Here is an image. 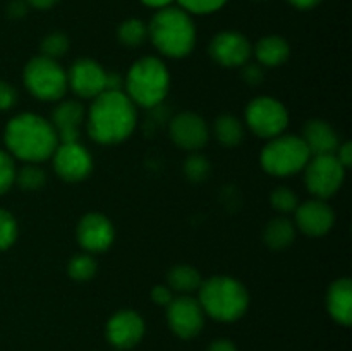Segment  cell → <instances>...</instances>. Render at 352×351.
<instances>
[{
  "instance_id": "42",
  "label": "cell",
  "mask_w": 352,
  "mask_h": 351,
  "mask_svg": "<svg viewBox=\"0 0 352 351\" xmlns=\"http://www.w3.org/2000/svg\"><path fill=\"white\" fill-rule=\"evenodd\" d=\"M143 3H146V6L150 7H157V9H164V7H168L170 6L174 0H141Z\"/></svg>"
},
{
  "instance_id": "4",
  "label": "cell",
  "mask_w": 352,
  "mask_h": 351,
  "mask_svg": "<svg viewBox=\"0 0 352 351\" xmlns=\"http://www.w3.org/2000/svg\"><path fill=\"white\" fill-rule=\"evenodd\" d=\"M199 305L203 312L219 322H236L250 306L246 286L229 275H215L199 286Z\"/></svg>"
},
{
  "instance_id": "18",
  "label": "cell",
  "mask_w": 352,
  "mask_h": 351,
  "mask_svg": "<svg viewBox=\"0 0 352 351\" xmlns=\"http://www.w3.org/2000/svg\"><path fill=\"white\" fill-rule=\"evenodd\" d=\"M86 120V110L76 100L60 102L52 112V126L57 133L58 143H72L79 140V127Z\"/></svg>"
},
{
  "instance_id": "25",
  "label": "cell",
  "mask_w": 352,
  "mask_h": 351,
  "mask_svg": "<svg viewBox=\"0 0 352 351\" xmlns=\"http://www.w3.org/2000/svg\"><path fill=\"white\" fill-rule=\"evenodd\" d=\"M117 38L126 47H140L148 38V26L141 19L131 17L120 24L119 30H117Z\"/></svg>"
},
{
  "instance_id": "10",
  "label": "cell",
  "mask_w": 352,
  "mask_h": 351,
  "mask_svg": "<svg viewBox=\"0 0 352 351\" xmlns=\"http://www.w3.org/2000/svg\"><path fill=\"white\" fill-rule=\"evenodd\" d=\"M167 322L175 336L181 339H192L205 326V312L198 299L182 295L167 305Z\"/></svg>"
},
{
  "instance_id": "40",
  "label": "cell",
  "mask_w": 352,
  "mask_h": 351,
  "mask_svg": "<svg viewBox=\"0 0 352 351\" xmlns=\"http://www.w3.org/2000/svg\"><path fill=\"white\" fill-rule=\"evenodd\" d=\"M28 6L36 7V9H50L54 7L58 0H26Z\"/></svg>"
},
{
  "instance_id": "17",
  "label": "cell",
  "mask_w": 352,
  "mask_h": 351,
  "mask_svg": "<svg viewBox=\"0 0 352 351\" xmlns=\"http://www.w3.org/2000/svg\"><path fill=\"white\" fill-rule=\"evenodd\" d=\"M107 339L119 350H129L136 346L144 336V320L134 310H120L113 313L105 327Z\"/></svg>"
},
{
  "instance_id": "23",
  "label": "cell",
  "mask_w": 352,
  "mask_h": 351,
  "mask_svg": "<svg viewBox=\"0 0 352 351\" xmlns=\"http://www.w3.org/2000/svg\"><path fill=\"white\" fill-rule=\"evenodd\" d=\"M213 134L222 147L234 148L243 141L244 126L241 119H237L232 114H222L213 123Z\"/></svg>"
},
{
  "instance_id": "5",
  "label": "cell",
  "mask_w": 352,
  "mask_h": 351,
  "mask_svg": "<svg viewBox=\"0 0 352 351\" xmlns=\"http://www.w3.org/2000/svg\"><path fill=\"white\" fill-rule=\"evenodd\" d=\"M124 88L134 105L157 109L170 89V72L158 57H143L131 65L124 78Z\"/></svg>"
},
{
  "instance_id": "39",
  "label": "cell",
  "mask_w": 352,
  "mask_h": 351,
  "mask_svg": "<svg viewBox=\"0 0 352 351\" xmlns=\"http://www.w3.org/2000/svg\"><path fill=\"white\" fill-rule=\"evenodd\" d=\"M28 12V2H23V0H16L9 6V16L10 17H23L26 16Z\"/></svg>"
},
{
  "instance_id": "8",
  "label": "cell",
  "mask_w": 352,
  "mask_h": 351,
  "mask_svg": "<svg viewBox=\"0 0 352 351\" xmlns=\"http://www.w3.org/2000/svg\"><path fill=\"white\" fill-rule=\"evenodd\" d=\"M244 119L256 136L270 140L284 133L289 124V112L280 100L256 96L248 103Z\"/></svg>"
},
{
  "instance_id": "28",
  "label": "cell",
  "mask_w": 352,
  "mask_h": 351,
  "mask_svg": "<svg viewBox=\"0 0 352 351\" xmlns=\"http://www.w3.org/2000/svg\"><path fill=\"white\" fill-rule=\"evenodd\" d=\"M184 176L191 182H201L205 181L210 176L212 171V165H210L208 158L205 155L198 153V151H192L188 158L184 160Z\"/></svg>"
},
{
  "instance_id": "6",
  "label": "cell",
  "mask_w": 352,
  "mask_h": 351,
  "mask_svg": "<svg viewBox=\"0 0 352 351\" xmlns=\"http://www.w3.org/2000/svg\"><path fill=\"white\" fill-rule=\"evenodd\" d=\"M311 158L308 147L301 136L278 134L270 138L260 153V164L267 174L275 178H289L305 169Z\"/></svg>"
},
{
  "instance_id": "24",
  "label": "cell",
  "mask_w": 352,
  "mask_h": 351,
  "mask_svg": "<svg viewBox=\"0 0 352 351\" xmlns=\"http://www.w3.org/2000/svg\"><path fill=\"white\" fill-rule=\"evenodd\" d=\"M167 282H168L167 286L172 289V291L192 292V291H198L203 279L198 268L188 264H181V265H175V267H172L170 270H168Z\"/></svg>"
},
{
  "instance_id": "38",
  "label": "cell",
  "mask_w": 352,
  "mask_h": 351,
  "mask_svg": "<svg viewBox=\"0 0 352 351\" xmlns=\"http://www.w3.org/2000/svg\"><path fill=\"white\" fill-rule=\"evenodd\" d=\"M208 351H237L236 344L229 339H217L208 346Z\"/></svg>"
},
{
  "instance_id": "13",
  "label": "cell",
  "mask_w": 352,
  "mask_h": 351,
  "mask_svg": "<svg viewBox=\"0 0 352 351\" xmlns=\"http://www.w3.org/2000/svg\"><path fill=\"white\" fill-rule=\"evenodd\" d=\"M210 57L222 67H241L250 62L253 47L244 34L237 31H222L210 41Z\"/></svg>"
},
{
  "instance_id": "16",
  "label": "cell",
  "mask_w": 352,
  "mask_h": 351,
  "mask_svg": "<svg viewBox=\"0 0 352 351\" xmlns=\"http://www.w3.org/2000/svg\"><path fill=\"white\" fill-rule=\"evenodd\" d=\"M294 213L296 229H299L306 236H325L336 224V213L325 200H308V202L298 205Z\"/></svg>"
},
{
  "instance_id": "20",
  "label": "cell",
  "mask_w": 352,
  "mask_h": 351,
  "mask_svg": "<svg viewBox=\"0 0 352 351\" xmlns=\"http://www.w3.org/2000/svg\"><path fill=\"white\" fill-rule=\"evenodd\" d=\"M327 310L340 326L352 322V282L349 277H340L330 284L327 291Z\"/></svg>"
},
{
  "instance_id": "22",
  "label": "cell",
  "mask_w": 352,
  "mask_h": 351,
  "mask_svg": "<svg viewBox=\"0 0 352 351\" xmlns=\"http://www.w3.org/2000/svg\"><path fill=\"white\" fill-rule=\"evenodd\" d=\"M296 224L287 217H275L263 231V241L272 250H285L296 240Z\"/></svg>"
},
{
  "instance_id": "35",
  "label": "cell",
  "mask_w": 352,
  "mask_h": 351,
  "mask_svg": "<svg viewBox=\"0 0 352 351\" xmlns=\"http://www.w3.org/2000/svg\"><path fill=\"white\" fill-rule=\"evenodd\" d=\"M17 103V92L12 85L0 79V110L12 109Z\"/></svg>"
},
{
  "instance_id": "34",
  "label": "cell",
  "mask_w": 352,
  "mask_h": 351,
  "mask_svg": "<svg viewBox=\"0 0 352 351\" xmlns=\"http://www.w3.org/2000/svg\"><path fill=\"white\" fill-rule=\"evenodd\" d=\"M241 76H243L244 83L251 86H256L263 81L265 78V67L258 62H246L244 65H241Z\"/></svg>"
},
{
  "instance_id": "1",
  "label": "cell",
  "mask_w": 352,
  "mask_h": 351,
  "mask_svg": "<svg viewBox=\"0 0 352 351\" xmlns=\"http://www.w3.org/2000/svg\"><path fill=\"white\" fill-rule=\"evenodd\" d=\"M138 123L136 105L124 92H103L93 98L86 114L88 134L100 145H117L133 134Z\"/></svg>"
},
{
  "instance_id": "14",
  "label": "cell",
  "mask_w": 352,
  "mask_h": 351,
  "mask_svg": "<svg viewBox=\"0 0 352 351\" xmlns=\"http://www.w3.org/2000/svg\"><path fill=\"white\" fill-rule=\"evenodd\" d=\"M168 133L172 141L177 145L181 150L198 151L208 143L210 129L201 116L195 112H181L172 117L168 124Z\"/></svg>"
},
{
  "instance_id": "21",
  "label": "cell",
  "mask_w": 352,
  "mask_h": 351,
  "mask_svg": "<svg viewBox=\"0 0 352 351\" xmlns=\"http://www.w3.org/2000/svg\"><path fill=\"white\" fill-rule=\"evenodd\" d=\"M254 55H256L258 64H261L263 67H278L287 62L289 55H291V47L285 38L268 34L254 45Z\"/></svg>"
},
{
  "instance_id": "12",
  "label": "cell",
  "mask_w": 352,
  "mask_h": 351,
  "mask_svg": "<svg viewBox=\"0 0 352 351\" xmlns=\"http://www.w3.org/2000/svg\"><path fill=\"white\" fill-rule=\"evenodd\" d=\"M76 237L86 253H102L112 246L113 240H116V229L107 215L89 212L82 215L78 222Z\"/></svg>"
},
{
  "instance_id": "2",
  "label": "cell",
  "mask_w": 352,
  "mask_h": 351,
  "mask_svg": "<svg viewBox=\"0 0 352 351\" xmlns=\"http://www.w3.org/2000/svg\"><path fill=\"white\" fill-rule=\"evenodd\" d=\"M7 151L26 164H40L54 155L58 145L50 120L38 114L24 112L7 123L3 133Z\"/></svg>"
},
{
  "instance_id": "29",
  "label": "cell",
  "mask_w": 352,
  "mask_h": 351,
  "mask_svg": "<svg viewBox=\"0 0 352 351\" xmlns=\"http://www.w3.org/2000/svg\"><path fill=\"white\" fill-rule=\"evenodd\" d=\"M17 234H19L17 220L9 210L0 209V251L9 250L16 243Z\"/></svg>"
},
{
  "instance_id": "33",
  "label": "cell",
  "mask_w": 352,
  "mask_h": 351,
  "mask_svg": "<svg viewBox=\"0 0 352 351\" xmlns=\"http://www.w3.org/2000/svg\"><path fill=\"white\" fill-rule=\"evenodd\" d=\"M181 9L192 14H210L223 7L227 0H177Z\"/></svg>"
},
{
  "instance_id": "19",
  "label": "cell",
  "mask_w": 352,
  "mask_h": 351,
  "mask_svg": "<svg viewBox=\"0 0 352 351\" xmlns=\"http://www.w3.org/2000/svg\"><path fill=\"white\" fill-rule=\"evenodd\" d=\"M302 141L308 147L311 157L315 155H336L340 140L332 124L323 119H311L305 124Z\"/></svg>"
},
{
  "instance_id": "41",
  "label": "cell",
  "mask_w": 352,
  "mask_h": 351,
  "mask_svg": "<svg viewBox=\"0 0 352 351\" xmlns=\"http://www.w3.org/2000/svg\"><path fill=\"white\" fill-rule=\"evenodd\" d=\"M289 2L294 7H298V9H313V7L318 6L322 0H289Z\"/></svg>"
},
{
  "instance_id": "37",
  "label": "cell",
  "mask_w": 352,
  "mask_h": 351,
  "mask_svg": "<svg viewBox=\"0 0 352 351\" xmlns=\"http://www.w3.org/2000/svg\"><path fill=\"white\" fill-rule=\"evenodd\" d=\"M336 157L337 160L340 162V164L344 165V167H351L352 164V143L349 141H346V143H340V147L337 148L336 151Z\"/></svg>"
},
{
  "instance_id": "26",
  "label": "cell",
  "mask_w": 352,
  "mask_h": 351,
  "mask_svg": "<svg viewBox=\"0 0 352 351\" xmlns=\"http://www.w3.org/2000/svg\"><path fill=\"white\" fill-rule=\"evenodd\" d=\"M96 270H98V264L93 258L91 253H79L69 260L67 265V274L69 277L74 279V281L85 282L89 279L95 277Z\"/></svg>"
},
{
  "instance_id": "3",
  "label": "cell",
  "mask_w": 352,
  "mask_h": 351,
  "mask_svg": "<svg viewBox=\"0 0 352 351\" xmlns=\"http://www.w3.org/2000/svg\"><path fill=\"white\" fill-rule=\"evenodd\" d=\"M148 38L165 57L182 58L196 45V28L191 16L181 7H164L151 17Z\"/></svg>"
},
{
  "instance_id": "7",
  "label": "cell",
  "mask_w": 352,
  "mask_h": 351,
  "mask_svg": "<svg viewBox=\"0 0 352 351\" xmlns=\"http://www.w3.org/2000/svg\"><path fill=\"white\" fill-rule=\"evenodd\" d=\"M24 85L28 92L43 102H57L67 92V72L58 61L45 55L33 57L26 64L23 72Z\"/></svg>"
},
{
  "instance_id": "30",
  "label": "cell",
  "mask_w": 352,
  "mask_h": 351,
  "mask_svg": "<svg viewBox=\"0 0 352 351\" xmlns=\"http://www.w3.org/2000/svg\"><path fill=\"white\" fill-rule=\"evenodd\" d=\"M270 203L277 212L291 213L298 209L299 200L298 195L291 188H287V186H278L270 195Z\"/></svg>"
},
{
  "instance_id": "31",
  "label": "cell",
  "mask_w": 352,
  "mask_h": 351,
  "mask_svg": "<svg viewBox=\"0 0 352 351\" xmlns=\"http://www.w3.org/2000/svg\"><path fill=\"white\" fill-rule=\"evenodd\" d=\"M69 38L64 33H50L41 41V55L58 61L62 55L67 54Z\"/></svg>"
},
{
  "instance_id": "36",
  "label": "cell",
  "mask_w": 352,
  "mask_h": 351,
  "mask_svg": "<svg viewBox=\"0 0 352 351\" xmlns=\"http://www.w3.org/2000/svg\"><path fill=\"white\" fill-rule=\"evenodd\" d=\"M151 299H153V303H157V305L167 306L168 303L174 299V291H172L168 286L158 284L151 289Z\"/></svg>"
},
{
  "instance_id": "15",
  "label": "cell",
  "mask_w": 352,
  "mask_h": 351,
  "mask_svg": "<svg viewBox=\"0 0 352 351\" xmlns=\"http://www.w3.org/2000/svg\"><path fill=\"white\" fill-rule=\"evenodd\" d=\"M107 71L93 58H78L67 72V86L82 98H95L105 92Z\"/></svg>"
},
{
  "instance_id": "32",
  "label": "cell",
  "mask_w": 352,
  "mask_h": 351,
  "mask_svg": "<svg viewBox=\"0 0 352 351\" xmlns=\"http://www.w3.org/2000/svg\"><path fill=\"white\" fill-rule=\"evenodd\" d=\"M16 164L9 151L0 150V195L9 191L16 181Z\"/></svg>"
},
{
  "instance_id": "27",
  "label": "cell",
  "mask_w": 352,
  "mask_h": 351,
  "mask_svg": "<svg viewBox=\"0 0 352 351\" xmlns=\"http://www.w3.org/2000/svg\"><path fill=\"white\" fill-rule=\"evenodd\" d=\"M14 182L26 191H38L47 182V174L38 164H26L19 171H16V181Z\"/></svg>"
},
{
  "instance_id": "11",
  "label": "cell",
  "mask_w": 352,
  "mask_h": 351,
  "mask_svg": "<svg viewBox=\"0 0 352 351\" xmlns=\"http://www.w3.org/2000/svg\"><path fill=\"white\" fill-rule=\"evenodd\" d=\"M50 158L54 160L55 174L67 182L82 181L93 171L91 153L79 141L58 143Z\"/></svg>"
},
{
  "instance_id": "9",
  "label": "cell",
  "mask_w": 352,
  "mask_h": 351,
  "mask_svg": "<svg viewBox=\"0 0 352 351\" xmlns=\"http://www.w3.org/2000/svg\"><path fill=\"white\" fill-rule=\"evenodd\" d=\"M305 184L316 198L327 200L336 195L346 179L347 169L336 155H315L305 165Z\"/></svg>"
}]
</instances>
